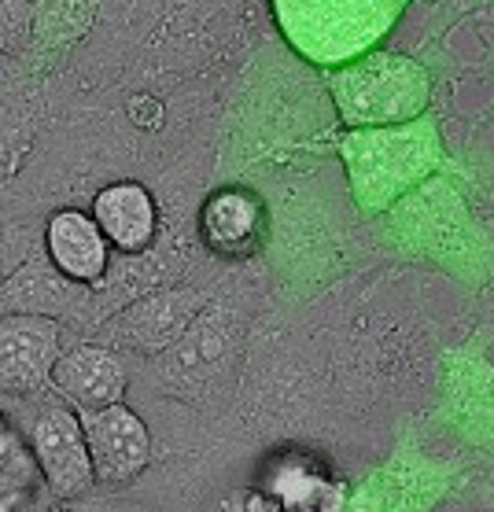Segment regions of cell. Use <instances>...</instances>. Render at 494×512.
<instances>
[{
  "instance_id": "1",
  "label": "cell",
  "mask_w": 494,
  "mask_h": 512,
  "mask_svg": "<svg viewBox=\"0 0 494 512\" xmlns=\"http://www.w3.org/2000/svg\"><path fill=\"white\" fill-rule=\"evenodd\" d=\"M340 159L354 203L365 214H388L439 174L447 152L439 122L421 115L399 126L351 129L340 140Z\"/></svg>"
},
{
  "instance_id": "2",
  "label": "cell",
  "mask_w": 494,
  "mask_h": 512,
  "mask_svg": "<svg viewBox=\"0 0 494 512\" xmlns=\"http://www.w3.org/2000/svg\"><path fill=\"white\" fill-rule=\"evenodd\" d=\"M410 0H273L284 41L314 67L340 70L391 34Z\"/></svg>"
},
{
  "instance_id": "3",
  "label": "cell",
  "mask_w": 494,
  "mask_h": 512,
  "mask_svg": "<svg viewBox=\"0 0 494 512\" xmlns=\"http://www.w3.org/2000/svg\"><path fill=\"white\" fill-rule=\"evenodd\" d=\"M391 236L395 244L413 258H428L443 269L465 273L469 277L472 266L487 262V240L472 222L465 199L458 196V188L447 181H424L417 192L402 199L399 207H391Z\"/></svg>"
},
{
  "instance_id": "4",
  "label": "cell",
  "mask_w": 494,
  "mask_h": 512,
  "mask_svg": "<svg viewBox=\"0 0 494 512\" xmlns=\"http://www.w3.org/2000/svg\"><path fill=\"white\" fill-rule=\"evenodd\" d=\"M332 100L351 129L399 126L424 115L432 100L428 70L399 52H369L332 74Z\"/></svg>"
},
{
  "instance_id": "5",
  "label": "cell",
  "mask_w": 494,
  "mask_h": 512,
  "mask_svg": "<svg viewBox=\"0 0 494 512\" xmlns=\"http://www.w3.org/2000/svg\"><path fill=\"white\" fill-rule=\"evenodd\" d=\"M34 398V413L26 420V443L34 446L37 461L45 468L48 494L59 501L78 498L96 483V468L89 443H85L82 413L67 398Z\"/></svg>"
},
{
  "instance_id": "6",
  "label": "cell",
  "mask_w": 494,
  "mask_h": 512,
  "mask_svg": "<svg viewBox=\"0 0 494 512\" xmlns=\"http://www.w3.org/2000/svg\"><path fill=\"white\" fill-rule=\"evenodd\" d=\"M450 483V465H439L406 443L347 494L343 512H432L447 498Z\"/></svg>"
},
{
  "instance_id": "7",
  "label": "cell",
  "mask_w": 494,
  "mask_h": 512,
  "mask_svg": "<svg viewBox=\"0 0 494 512\" xmlns=\"http://www.w3.org/2000/svg\"><path fill=\"white\" fill-rule=\"evenodd\" d=\"M82 428L89 454H93L96 479L107 483V487L130 483L152 461V435H148L144 420L126 402L82 409Z\"/></svg>"
},
{
  "instance_id": "8",
  "label": "cell",
  "mask_w": 494,
  "mask_h": 512,
  "mask_svg": "<svg viewBox=\"0 0 494 512\" xmlns=\"http://www.w3.org/2000/svg\"><path fill=\"white\" fill-rule=\"evenodd\" d=\"M59 361V328L45 314H8L0 325V384L8 395H45Z\"/></svg>"
},
{
  "instance_id": "9",
  "label": "cell",
  "mask_w": 494,
  "mask_h": 512,
  "mask_svg": "<svg viewBox=\"0 0 494 512\" xmlns=\"http://www.w3.org/2000/svg\"><path fill=\"white\" fill-rule=\"evenodd\" d=\"M48 258L56 273L74 284H96L107 277L111 266V240L104 236L100 222L82 210H59L45 225Z\"/></svg>"
},
{
  "instance_id": "10",
  "label": "cell",
  "mask_w": 494,
  "mask_h": 512,
  "mask_svg": "<svg viewBox=\"0 0 494 512\" xmlns=\"http://www.w3.org/2000/svg\"><path fill=\"white\" fill-rule=\"evenodd\" d=\"M52 391L67 398L78 413L82 409H100L111 402H122L126 391V365L107 347H71L59 354L56 373H52Z\"/></svg>"
},
{
  "instance_id": "11",
  "label": "cell",
  "mask_w": 494,
  "mask_h": 512,
  "mask_svg": "<svg viewBox=\"0 0 494 512\" xmlns=\"http://www.w3.org/2000/svg\"><path fill=\"white\" fill-rule=\"evenodd\" d=\"M200 233L211 251L225 258H244L262 244L266 210L247 188H218L200 214Z\"/></svg>"
},
{
  "instance_id": "12",
  "label": "cell",
  "mask_w": 494,
  "mask_h": 512,
  "mask_svg": "<svg viewBox=\"0 0 494 512\" xmlns=\"http://www.w3.org/2000/svg\"><path fill=\"white\" fill-rule=\"evenodd\" d=\"M93 218L122 255H141L155 236V199L144 185L118 181L93 199Z\"/></svg>"
},
{
  "instance_id": "13",
  "label": "cell",
  "mask_w": 494,
  "mask_h": 512,
  "mask_svg": "<svg viewBox=\"0 0 494 512\" xmlns=\"http://www.w3.org/2000/svg\"><path fill=\"white\" fill-rule=\"evenodd\" d=\"M270 494L284 512H343L351 487L329 479L321 468L292 461L273 472Z\"/></svg>"
},
{
  "instance_id": "14",
  "label": "cell",
  "mask_w": 494,
  "mask_h": 512,
  "mask_svg": "<svg viewBox=\"0 0 494 512\" xmlns=\"http://www.w3.org/2000/svg\"><path fill=\"white\" fill-rule=\"evenodd\" d=\"M26 435L4 424V435H0V501H4V512L15 509H30L41 490H48L45 468L37 461L34 446L23 443Z\"/></svg>"
},
{
  "instance_id": "15",
  "label": "cell",
  "mask_w": 494,
  "mask_h": 512,
  "mask_svg": "<svg viewBox=\"0 0 494 512\" xmlns=\"http://www.w3.org/2000/svg\"><path fill=\"white\" fill-rule=\"evenodd\" d=\"M52 512H67V509H52Z\"/></svg>"
}]
</instances>
